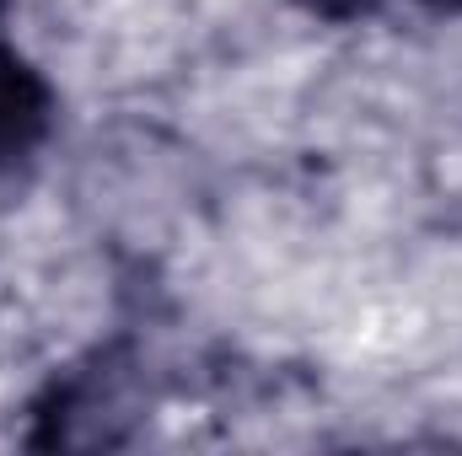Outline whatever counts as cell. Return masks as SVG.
<instances>
[{
  "mask_svg": "<svg viewBox=\"0 0 462 456\" xmlns=\"http://www.w3.org/2000/svg\"><path fill=\"white\" fill-rule=\"evenodd\" d=\"M307 11H318V16H355L360 5H371V0H301Z\"/></svg>",
  "mask_w": 462,
  "mask_h": 456,
  "instance_id": "2",
  "label": "cell"
},
{
  "mask_svg": "<svg viewBox=\"0 0 462 456\" xmlns=\"http://www.w3.org/2000/svg\"><path fill=\"white\" fill-rule=\"evenodd\" d=\"M430 5H462V0H430Z\"/></svg>",
  "mask_w": 462,
  "mask_h": 456,
  "instance_id": "3",
  "label": "cell"
},
{
  "mask_svg": "<svg viewBox=\"0 0 462 456\" xmlns=\"http://www.w3.org/2000/svg\"><path fill=\"white\" fill-rule=\"evenodd\" d=\"M49 123V92L43 81L0 49V161H22Z\"/></svg>",
  "mask_w": 462,
  "mask_h": 456,
  "instance_id": "1",
  "label": "cell"
}]
</instances>
